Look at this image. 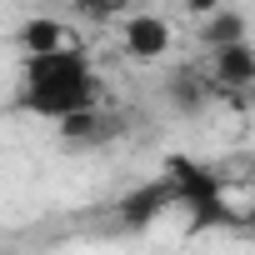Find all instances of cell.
<instances>
[{
  "label": "cell",
  "instance_id": "1",
  "mask_svg": "<svg viewBox=\"0 0 255 255\" xmlns=\"http://www.w3.org/2000/svg\"><path fill=\"white\" fill-rule=\"evenodd\" d=\"M90 105H100V75L80 45H55L45 55H25L20 110H30L40 120H65Z\"/></svg>",
  "mask_w": 255,
  "mask_h": 255
},
{
  "label": "cell",
  "instance_id": "2",
  "mask_svg": "<svg viewBox=\"0 0 255 255\" xmlns=\"http://www.w3.org/2000/svg\"><path fill=\"white\" fill-rule=\"evenodd\" d=\"M165 170L175 175L180 210H190L200 230H205V225H235V210H230V200H225V180H220V170H210V165L195 160V155H170Z\"/></svg>",
  "mask_w": 255,
  "mask_h": 255
},
{
  "label": "cell",
  "instance_id": "3",
  "mask_svg": "<svg viewBox=\"0 0 255 255\" xmlns=\"http://www.w3.org/2000/svg\"><path fill=\"white\" fill-rule=\"evenodd\" d=\"M180 205V190H175V175L165 170V175H150V180H140V185H130L120 200H115V215L130 225V230H145V225H155L165 210H175Z\"/></svg>",
  "mask_w": 255,
  "mask_h": 255
},
{
  "label": "cell",
  "instance_id": "4",
  "mask_svg": "<svg viewBox=\"0 0 255 255\" xmlns=\"http://www.w3.org/2000/svg\"><path fill=\"white\" fill-rule=\"evenodd\" d=\"M215 75H205L200 65H180L175 75H170V85H165V105L175 110V115H185V120H195V115H205L210 105H215Z\"/></svg>",
  "mask_w": 255,
  "mask_h": 255
},
{
  "label": "cell",
  "instance_id": "5",
  "mask_svg": "<svg viewBox=\"0 0 255 255\" xmlns=\"http://www.w3.org/2000/svg\"><path fill=\"white\" fill-rule=\"evenodd\" d=\"M210 75L220 90H245L255 85V45L250 40H235V45H215L210 50Z\"/></svg>",
  "mask_w": 255,
  "mask_h": 255
},
{
  "label": "cell",
  "instance_id": "6",
  "mask_svg": "<svg viewBox=\"0 0 255 255\" xmlns=\"http://www.w3.org/2000/svg\"><path fill=\"white\" fill-rule=\"evenodd\" d=\"M120 40H125V55H135V60H160V55H170V25H165L160 15H125Z\"/></svg>",
  "mask_w": 255,
  "mask_h": 255
},
{
  "label": "cell",
  "instance_id": "7",
  "mask_svg": "<svg viewBox=\"0 0 255 255\" xmlns=\"http://www.w3.org/2000/svg\"><path fill=\"white\" fill-rule=\"evenodd\" d=\"M60 125V145L75 155V150H100V145H110V120H105V110L100 105H90V110H75V115H65V120H55Z\"/></svg>",
  "mask_w": 255,
  "mask_h": 255
},
{
  "label": "cell",
  "instance_id": "8",
  "mask_svg": "<svg viewBox=\"0 0 255 255\" xmlns=\"http://www.w3.org/2000/svg\"><path fill=\"white\" fill-rule=\"evenodd\" d=\"M200 40H205V50H215V45H235V40H250V20L240 15V10H210L205 20H200Z\"/></svg>",
  "mask_w": 255,
  "mask_h": 255
},
{
  "label": "cell",
  "instance_id": "9",
  "mask_svg": "<svg viewBox=\"0 0 255 255\" xmlns=\"http://www.w3.org/2000/svg\"><path fill=\"white\" fill-rule=\"evenodd\" d=\"M15 40H20V50H25V55H45V50L65 45V25H60V20H50V15H30V20L15 30Z\"/></svg>",
  "mask_w": 255,
  "mask_h": 255
},
{
  "label": "cell",
  "instance_id": "10",
  "mask_svg": "<svg viewBox=\"0 0 255 255\" xmlns=\"http://www.w3.org/2000/svg\"><path fill=\"white\" fill-rule=\"evenodd\" d=\"M125 5L130 0H75V10L90 20H115V15H125Z\"/></svg>",
  "mask_w": 255,
  "mask_h": 255
},
{
  "label": "cell",
  "instance_id": "11",
  "mask_svg": "<svg viewBox=\"0 0 255 255\" xmlns=\"http://www.w3.org/2000/svg\"><path fill=\"white\" fill-rule=\"evenodd\" d=\"M220 5H225V0H185L190 15H210V10H220Z\"/></svg>",
  "mask_w": 255,
  "mask_h": 255
},
{
  "label": "cell",
  "instance_id": "12",
  "mask_svg": "<svg viewBox=\"0 0 255 255\" xmlns=\"http://www.w3.org/2000/svg\"><path fill=\"white\" fill-rule=\"evenodd\" d=\"M240 225H245V230H250V235H255V200H250V210H245V215H240Z\"/></svg>",
  "mask_w": 255,
  "mask_h": 255
},
{
  "label": "cell",
  "instance_id": "13",
  "mask_svg": "<svg viewBox=\"0 0 255 255\" xmlns=\"http://www.w3.org/2000/svg\"><path fill=\"white\" fill-rule=\"evenodd\" d=\"M250 110H255V85H250Z\"/></svg>",
  "mask_w": 255,
  "mask_h": 255
}]
</instances>
